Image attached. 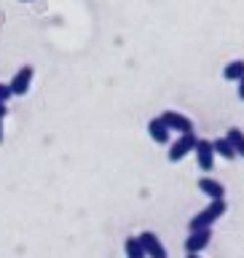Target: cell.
Masks as SVG:
<instances>
[{"mask_svg": "<svg viewBox=\"0 0 244 258\" xmlns=\"http://www.w3.org/2000/svg\"><path fill=\"white\" fill-rule=\"evenodd\" d=\"M225 210H228V205H225V199H212L204 210H199L196 215L188 221V229H212V223H217L220 218L225 215Z\"/></svg>", "mask_w": 244, "mask_h": 258, "instance_id": "obj_1", "label": "cell"}, {"mask_svg": "<svg viewBox=\"0 0 244 258\" xmlns=\"http://www.w3.org/2000/svg\"><path fill=\"white\" fill-rule=\"evenodd\" d=\"M196 140H199L196 132H185V135H180V137H177V140H175L172 145H169V153H167L169 161H172V164H177V161H183V159H185V156H188V153L193 151V145H196Z\"/></svg>", "mask_w": 244, "mask_h": 258, "instance_id": "obj_2", "label": "cell"}, {"mask_svg": "<svg viewBox=\"0 0 244 258\" xmlns=\"http://www.w3.org/2000/svg\"><path fill=\"white\" fill-rule=\"evenodd\" d=\"M32 76H35L32 64H24V68L16 70V73H14V78H11V84H8V89H11V94H14V97L27 94V92H30V86H32Z\"/></svg>", "mask_w": 244, "mask_h": 258, "instance_id": "obj_3", "label": "cell"}, {"mask_svg": "<svg viewBox=\"0 0 244 258\" xmlns=\"http://www.w3.org/2000/svg\"><path fill=\"white\" fill-rule=\"evenodd\" d=\"M193 153H196V164L201 172H209L215 167V148H212V140H196L193 145Z\"/></svg>", "mask_w": 244, "mask_h": 258, "instance_id": "obj_4", "label": "cell"}, {"mask_svg": "<svg viewBox=\"0 0 244 258\" xmlns=\"http://www.w3.org/2000/svg\"><path fill=\"white\" fill-rule=\"evenodd\" d=\"M161 121L169 126V132H180V135L193 132V121L188 116H183V113H177V110H164L161 113Z\"/></svg>", "mask_w": 244, "mask_h": 258, "instance_id": "obj_5", "label": "cell"}, {"mask_svg": "<svg viewBox=\"0 0 244 258\" xmlns=\"http://www.w3.org/2000/svg\"><path fill=\"white\" fill-rule=\"evenodd\" d=\"M212 242V229H193L185 237V253H201Z\"/></svg>", "mask_w": 244, "mask_h": 258, "instance_id": "obj_6", "label": "cell"}, {"mask_svg": "<svg viewBox=\"0 0 244 258\" xmlns=\"http://www.w3.org/2000/svg\"><path fill=\"white\" fill-rule=\"evenodd\" d=\"M137 239H140V245H142V250H145V255H148V258H169L167 247L161 245V239L156 237V231H142Z\"/></svg>", "mask_w": 244, "mask_h": 258, "instance_id": "obj_7", "label": "cell"}, {"mask_svg": "<svg viewBox=\"0 0 244 258\" xmlns=\"http://www.w3.org/2000/svg\"><path fill=\"white\" fill-rule=\"evenodd\" d=\"M199 191L207 194L209 199H225V185L215 177H199Z\"/></svg>", "mask_w": 244, "mask_h": 258, "instance_id": "obj_8", "label": "cell"}, {"mask_svg": "<svg viewBox=\"0 0 244 258\" xmlns=\"http://www.w3.org/2000/svg\"><path fill=\"white\" fill-rule=\"evenodd\" d=\"M148 135H150V140L158 143V145H167L169 143V126L161 121V116L148 121Z\"/></svg>", "mask_w": 244, "mask_h": 258, "instance_id": "obj_9", "label": "cell"}, {"mask_svg": "<svg viewBox=\"0 0 244 258\" xmlns=\"http://www.w3.org/2000/svg\"><path fill=\"white\" fill-rule=\"evenodd\" d=\"M212 148H215V156H223L225 161L236 159V151H233V145H231L228 137H217V140H212Z\"/></svg>", "mask_w": 244, "mask_h": 258, "instance_id": "obj_10", "label": "cell"}, {"mask_svg": "<svg viewBox=\"0 0 244 258\" xmlns=\"http://www.w3.org/2000/svg\"><path fill=\"white\" fill-rule=\"evenodd\" d=\"M124 253H126V258H148L137 237H126V242H124Z\"/></svg>", "mask_w": 244, "mask_h": 258, "instance_id": "obj_11", "label": "cell"}, {"mask_svg": "<svg viewBox=\"0 0 244 258\" xmlns=\"http://www.w3.org/2000/svg\"><path fill=\"white\" fill-rule=\"evenodd\" d=\"M244 76V59H233L225 64V70H223V78L225 81H239Z\"/></svg>", "mask_w": 244, "mask_h": 258, "instance_id": "obj_12", "label": "cell"}, {"mask_svg": "<svg viewBox=\"0 0 244 258\" xmlns=\"http://www.w3.org/2000/svg\"><path fill=\"white\" fill-rule=\"evenodd\" d=\"M225 137H228V140H231L233 151H236V156H241V159H244V132H241V129L231 126L228 132H225Z\"/></svg>", "mask_w": 244, "mask_h": 258, "instance_id": "obj_13", "label": "cell"}, {"mask_svg": "<svg viewBox=\"0 0 244 258\" xmlns=\"http://www.w3.org/2000/svg\"><path fill=\"white\" fill-rule=\"evenodd\" d=\"M11 89H8V84H0V102H8V100H11Z\"/></svg>", "mask_w": 244, "mask_h": 258, "instance_id": "obj_14", "label": "cell"}, {"mask_svg": "<svg viewBox=\"0 0 244 258\" xmlns=\"http://www.w3.org/2000/svg\"><path fill=\"white\" fill-rule=\"evenodd\" d=\"M236 84H239V100L244 102V76H241V78L236 81Z\"/></svg>", "mask_w": 244, "mask_h": 258, "instance_id": "obj_15", "label": "cell"}, {"mask_svg": "<svg viewBox=\"0 0 244 258\" xmlns=\"http://www.w3.org/2000/svg\"><path fill=\"white\" fill-rule=\"evenodd\" d=\"M8 116V108H6V102H0V118H6Z\"/></svg>", "mask_w": 244, "mask_h": 258, "instance_id": "obj_16", "label": "cell"}, {"mask_svg": "<svg viewBox=\"0 0 244 258\" xmlns=\"http://www.w3.org/2000/svg\"><path fill=\"white\" fill-rule=\"evenodd\" d=\"M0 145H3V118H0Z\"/></svg>", "mask_w": 244, "mask_h": 258, "instance_id": "obj_17", "label": "cell"}, {"mask_svg": "<svg viewBox=\"0 0 244 258\" xmlns=\"http://www.w3.org/2000/svg\"><path fill=\"white\" fill-rule=\"evenodd\" d=\"M185 258H201L199 253H185Z\"/></svg>", "mask_w": 244, "mask_h": 258, "instance_id": "obj_18", "label": "cell"}, {"mask_svg": "<svg viewBox=\"0 0 244 258\" xmlns=\"http://www.w3.org/2000/svg\"><path fill=\"white\" fill-rule=\"evenodd\" d=\"M24 3H27V0H24Z\"/></svg>", "mask_w": 244, "mask_h": 258, "instance_id": "obj_19", "label": "cell"}]
</instances>
